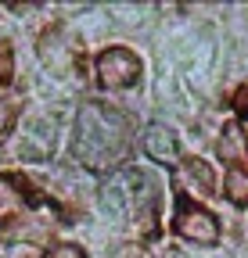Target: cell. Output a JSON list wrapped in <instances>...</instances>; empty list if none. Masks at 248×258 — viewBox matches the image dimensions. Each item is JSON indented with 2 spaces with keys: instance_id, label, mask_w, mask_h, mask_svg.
<instances>
[{
  "instance_id": "3957f363",
  "label": "cell",
  "mask_w": 248,
  "mask_h": 258,
  "mask_svg": "<svg viewBox=\"0 0 248 258\" xmlns=\"http://www.w3.org/2000/svg\"><path fill=\"white\" fill-rule=\"evenodd\" d=\"M11 151L22 161H47L54 151V122L47 118H25L18 133L11 137Z\"/></svg>"
},
{
  "instance_id": "7a4b0ae2",
  "label": "cell",
  "mask_w": 248,
  "mask_h": 258,
  "mask_svg": "<svg viewBox=\"0 0 248 258\" xmlns=\"http://www.w3.org/2000/svg\"><path fill=\"white\" fill-rule=\"evenodd\" d=\"M140 79V57L126 47H108L97 57V83L105 90H130Z\"/></svg>"
},
{
  "instance_id": "ba28073f",
  "label": "cell",
  "mask_w": 248,
  "mask_h": 258,
  "mask_svg": "<svg viewBox=\"0 0 248 258\" xmlns=\"http://www.w3.org/2000/svg\"><path fill=\"white\" fill-rule=\"evenodd\" d=\"M43 258H86V254H83V247H76V244H54Z\"/></svg>"
},
{
  "instance_id": "5b68a950",
  "label": "cell",
  "mask_w": 248,
  "mask_h": 258,
  "mask_svg": "<svg viewBox=\"0 0 248 258\" xmlns=\"http://www.w3.org/2000/svg\"><path fill=\"white\" fill-rule=\"evenodd\" d=\"M140 147H144V154L155 158V161H176V158H180V140H176L173 129L162 125V122H151V125L144 129Z\"/></svg>"
},
{
  "instance_id": "6da1fadb",
  "label": "cell",
  "mask_w": 248,
  "mask_h": 258,
  "mask_svg": "<svg viewBox=\"0 0 248 258\" xmlns=\"http://www.w3.org/2000/svg\"><path fill=\"white\" fill-rule=\"evenodd\" d=\"M130 147V118L119 108L86 101L76 115V158L86 169L105 172L119 165Z\"/></svg>"
},
{
  "instance_id": "8992f818",
  "label": "cell",
  "mask_w": 248,
  "mask_h": 258,
  "mask_svg": "<svg viewBox=\"0 0 248 258\" xmlns=\"http://www.w3.org/2000/svg\"><path fill=\"white\" fill-rule=\"evenodd\" d=\"M227 198L234 201V205H248V179L234 169L230 172V179H227Z\"/></svg>"
},
{
  "instance_id": "9c48e42d",
  "label": "cell",
  "mask_w": 248,
  "mask_h": 258,
  "mask_svg": "<svg viewBox=\"0 0 248 258\" xmlns=\"http://www.w3.org/2000/svg\"><path fill=\"white\" fill-rule=\"evenodd\" d=\"M244 140H248V115H244Z\"/></svg>"
},
{
  "instance_id": "52a82bcc",
  "label": "cell",
  "mask_w": 248,
  "mask_h": 258,
  "mask_svg": "<svg viewBox=\"0 0 248 258\" xmlns=\"http://www.w3.org/2000/svg\"><path fill=\"white\" fill-rule=\"evenodd\" d=\"M11 76H15V54L8 43H0V86H8Z\"/></svg>"
},
{
  "instance_id": "277c9868",
  "label": "cell",
  "mask_w": 248,
  "mask_h": 258,
  "mask_svg": "<svg viewBox=\"0 0 248 258\" xmlns=\"http://www.w3.org/2000/svg\"><path fill=\"white\" fill-rule=\"evenodd\" d=\"M176 233L183 240H194L202 247H212L216 240H220V222H216V215H209L205 208H194L191 201H180L176 205Z\"/></svg>"
}]
</instances>
